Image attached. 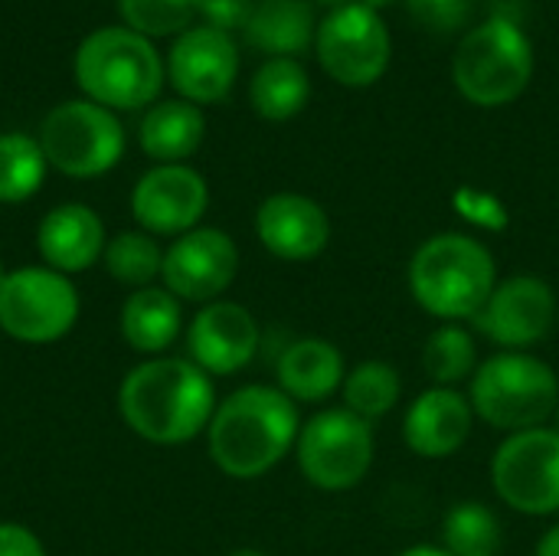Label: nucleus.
<instances>
[{"mask_svg":"<svg viewBox=\"0 0 559 556\" xmlns=\"http://www.w3.org/2000/svg\"><path fill=\"white\" fill-rule=\"evenodd\" d=\"M229 556H265L262 551H233Z\"/></svg>","mask_w":559,"mask_h":556,"instance_id":"nucleus-38","label":"nucleus"},{"mask_svg":"<svg viewBox=\"0 0 559 556\" xmlns=\"http://www.w3.org/2000/svg\"><path fill=\"white\" fill-rule=\"evenodd\" d=\"M314 46L324 72L350 88L373 85L390 66V29L364 3L331 10L314 33Z\"/></svg>","mask_w":559,"mask_h":556,"instance_id":"nucleus-11","label":"nucleus"},{"mask_svg":"<svg viewBox=\"0 0 559 556\" xmlns=\"http://www.w3.org/2000/svg\"><path fill=\"white\" fill-rule=\"evenodd\" d=\"M252 10H255L252 0H200V13H203L206 26H213L219 33L246 29Z\"/></svg>","mask_w":559,"mask_h":556,"instance_id":"nucleus-32","label":"nucleus"},{"mask_svg":"<svg viewBox=\"0 0 559 556\" xmlns=\"http://www.w3.org/2000/svg\"><path fill=\"white\" fill-rule=\"evenodd\" d=\"M46 177V154L36 138L0 134V203L29 200Z\"/></svg>","mask_w":559,"mask_h":556,"instance_id":"nucleus-28","label":"nucleus"},{"mask_svg":"<svg viewBox=\"0 0 559 556\" xmlns=\"http://www.w3.org/2000/svg\"><path fill=\"white\" fill-rule=\"evenodd\" d=\"M246 43L272 59H292L314 39V13L308 0H259L249 23Z\"/></svg>","mask_w":559,"mask_h":556,"instance_id":"nucleus-21","label":"nucleus"},{"mask_svg":"<svg viewBox=\"0 0 559 556\" xmlns=\"http://www.w3.org/2000/svg\"><path fill=\"white\" fill-rule=\"evenodd\" d=\"M190 360L210 377H229L252 364L259 351V324L239 301H210L187 331Z\"/></svg>","mask_w":559,"mask_h":556,"instance_id":"nucleus-16","label":"nucleus"},{"mask_svg":"<svg viewBox=\"0 0 559 556\" xmlns=\"http://www.w3.org/2000/svg\"><path fill=\"white\" fill-rule=\"evenodd\" d=\"M206 206L210 187L187 164H160L147 170L131 193V213L151 236H183L197 229Z\"/></svg>","mask_w":559,"mask_h":556,"instance_id":"nucleus-14","label":"nucleus"},{"mask_svg":"<svg viewBox=\"0 0 559 556\" xmlns=\"http://www.w3.org/2000/svg\"><path fill=\"white\" fill-rule=\"evenodd\" d=\"M341 397H344V410H350L354 416L373 426L377 419L396 410L403 397V377L386 360H364L354 370H347Z\"/></svg>","mask_w":559,"mask_h":556,"instance_id":"nucleus-25","label":"nucleus"},{"mask_svg":"<svg viewBox=\"0 0 559 556\" xmlns=\"http://www.w3.org/2000/svg\"><path fill=\"white\" fill-rule=\"evenodd\" d=\"M105 226L85 203H62L49 210L36 229V249L46 269L75 275L92 269L105 256Z\"/></svg>","mask_w":559,"mask_h":556,"instance_id":"nucleus-19","label":"nucleus"},{"mask_svg":"<svg viewBox=\"0 0 559 556\" xmlns=\"http://www.w3.org/2000/svg\"><path fill=\"white\" fill-rule=\"evenodd\" d=\"M259 242L285 262H311L331 242V220L305 193H272L255 213Z\"/></svg>","mask_w":559,"mask_h":556,"instance_id":"nucleus-17","label":"nucleus"},{"mask_svg":"<svg viewBox=\"0 0 559 556\" xmlns=\"http://www.w3.org/2000/svg\"><path fill=\"white\" fill-rule=\"evenodd\" d=\"M455 88L481 108H501L524 95L534 79V49L527 33L508 20L491 16L475 26L452 56Z\"/></svg>","mask_w":559,"mask_h":556,"instance_id":"nucleus-6","label":"nucleus"},{"mask_svg":"<svg viewBox=\"0 0 559 556\" xmlns=\"http://www.w3.org/2000/svg\"><path fill=\"white\" fill-rule=\"evenodd\" d=\"M409 292L416 305L442 324L475 321L498 285L491 249L465 233H439L409 259Z\"/></svg>","mask_w":559,"mask_h":556,"instance_id":"nucleus-3","label":"nucleus"},{"mask_svg":"<svg viewBox=\"0 0 559 556\" xmlns=\"http://www.w3.org/2000/svg\"><path fill=\"white\" fill-rule=\"evenodd\" d=\"M554 423H557L554 429H557V433H559V403H557V413H554Z\"/></svg>","mask_w":559,"mask_h":556,"instance_id":"nucleus-39","label":"nucleus"},{"mask_svg":"<svg viewBox=\"0 0 559 556\" xmlns=\"http://www.w3.org/2000/svg\"><path fill=\"white\" fill-rule=\"evenodd\" d=\"M3 279H7V272H3V262H0V285H3Z\"/></svg>","mask_w":559,"mask_h":556,"instance_id":"nucleus-40","label":"nucleus"},{"mask_svg":"<svg viewBox=\"0 0 559 556\" xmlns=\"http://www.w3.org/2000/svg\"><path fill=\"white\" fill-rule=\"evenodd\" d=\"M180 298L167 288H138L121 308V338L141 354H164L180 334Z\"/></svg>","mask_w":559,"mask_h":556,"instance_id":"nucleus-23","label":"nucleus"},{"mask_svg":"<svg viewBox=\"0 0 559 556\" xmlns=\"http://www.w3.org/2000/svg\"><path fill=\"white\" fill-rule=\"evenodd\" d=\"M534 556H559V524L557 528H550V531L540 537V544H537V554Z\"/></svg>","mask_w":559,"mask_h":556,"instance_id":"nucleus-34","label":"nucleus"},{"mask_svg":"<svg viewBox=\"0 0 559 556\" xmlns=\"http://www.w3.org/2000/svg\"><path fill=\"white\" fill-rule=\"evenodd\" d=\"M468 403L481 423L508 436L540 429L554 419L559 380L554 367L531 351H501L478 364Z\"/></svg>","mask_w":559,"mask_h":556,"instance_id":"nucleus-4","label":"nucleus"},{"mask_svg":"<svg viewBox=\"0 0 559 556\" xmlns=\"http://www.w3.org/2000/svg\"><path fill=\"white\" fill-rule=\"evenodd\" d=\"M75 82L102 108H144L164 85V66L154 43L128 26H105L82 39L75 52Z\"/></svg>","mask_w":559,"mask_h":556,"instance_id":"nucleus-5","label":"nucleus"},{"mask_svg":"<svg viewBox=\"0 0 559 556\" xmlns=\"http://www.w3.org/2000/svg\"><path fill=\"white\" fill-rule=\"evenodd\" d=\"M298 469L321 492L357 488L373 465V426L344 406L314 413L298 429Z\"/></svg>","mask_w":559,"mask_h":556,"instance_id":"nucleus-7","label":"nucleus"},{"mask_svg":"<svg viewBox=\"0 0 559 556\" xmlns=\"http://www.w3.org/2000/svg\"><path fill=\"white\" fill-rule=\"evenodd\" d=\"M79 321V292L69 275L46 265L7 272L0 285V331L23 344H52Z\"/></svg>","mask_w":559,"mask_h":556,"instance_id":"nucleus-9","label":"nucleus"},{"mask_svg":"<svg viewBox=\"0 0 559 556\" xmlns=\"http://www.w3.org/2000/svg\"><path fill=\"white\" fill-rule=\"evenodd\" d=\"M423 370L436 387H455L478 370V344L462 324H439L423 344Z\"/></svg>","mask_w":559,"mask_h":556,"instance_id":"nucleus-27","label":"nucleus"},{"mask_svg":"<svg viewBox=\"0 0 559 556\" xmlns=\"http://www.w3.org/2000/svg\"><path fill=\"white\" fill-rule=\"evenodd\" d=\"M347 367L337 344L324 338H298L278 357V390L295 403H321L344 387Z\"/></svg>","mask_w":559,"mask_h":556,"instance_id":"nucleus-20","label":"nucleus"},{"mask_svg":"<svg viewBox=\"0 0 559 556\" xmlns=\"http://www.w3.org/2000/svg\"><path fill=\"white\" fill-rule=\"evenodd\" d=\"M491 485L498 498L531 518L559 511V433L554 426L508 436L491 459Z\"/></svg>","mask_w":559,"mask_h":556,"instance_id":"nucleus-10","label":"nucleus"},{"mask_svg":"<svg viewBox=\"0 0 559 556\" xmlns=\"http://www.w3.org/2000/svg\"><path fill=\"white\" fill-rule=\"evenodd\" d=\"M419 26L436 33H452L468 23L475 0H406Z\"/></svg>","mask_w":559,"mask_h":556,"instance_id":"nucleus-31","label":"nucleus"},{"mask_svg":"<svg viewBox=\"0 0 559 556\" xmlns=\"http://www.w3.org/2000/svg\"><path fill=\"white\" fill-rule=\"evenodd\" d=\"M239 272V249L223 229H190L164 252V288L180 301H219Z\"/></svg>","mask_w":559,"mask_h":556,"instance_id":"nucleus-13","label":"nucleus"},{"mask_svg":"<svg viewBox=\"0 0 559 556\" xmlns=\"http://www.w3.org/2000/svg\"><path fill=\"white\" fill-rule=\"evenodd\" d=\"M314 3H324V7H331V10H337V7H344V3H354V0H314Z\"/></svg>","mask_w":559,"mask_h":556,"instance_id":"nucleus-37","label":"nucleus"},{"mask_svg":"<svg viewBox=\"0 0 559 556\" xmlns=\"http://www.w3.org/2000/svg\"><path fill=\"white\" fill-rule=\"evenodd\" d=\"M442 551L449 556H501L504 554V528L488 505L462 501L445 514Z\"/></svg>","mask_w":559,"mask_h":556,"instance_id":"nucleus-26","label":"nucleus"},{"mask_svg":"<svg viewBox=\"0 0 559 556\" xmlns=\"http://www.w3.org/2000/svg\"><path fill=\"white\" fill-rule=\"evenodd\" d=\"M0 556H46V551L29 528L3 521L0 524Z\"/></svg>","mask_w":559,"mask_h":556,"instance_id":"nucleus-33","label":"nucleus"},{"mask_svg":"<svg viewBox=\"0 0 559 556\" xmlns=\"http://www.w3.org/2000/svg\"><path fill=\"white\" fill-rule=\"evenodd\" d=\"M239 72V52L229 33H219L213 26L187 29L167 59V75L174 88L183 95V102L193 105H213L223 102L236 82Z\"/></svg>","mask_w":559,"mask_h":556,"instance_id":"nucleus-15","label":"nucleus"},{"mask_svg":"<svg viewBox=\"0 0 559 556\" xmlns=\"http://www.w3.org/2000/svg\"><path fill=\"white\" fill-rule=\"evenodd\" d=\"M354 3H364V7H370V10H383V7H390V3H396V0H354Z\"/></svg>","mask_w":559,"mask_h":556,"instance_id":"nucleus-36","label":"nucleus"},{"mask_svg":"<svg viewBox=\"0 0 559 556\" xmlns=\"http://www.w3.org/2000/svg\"><path fill=\"white\" fill-rule=\"evenodd\" d=\"M105 269L121 285L147 288L164 269V249L151 233H118L105 246Z\"/></svg>","mask_w":559,"mask_h":556,"instance_id":"nucleus-29","label":"nucleus"},{"mask_svg":"<svg viewBox=\"0 0 559 556\" xmlns=\"http://www.w3.org/2000/svg\"><path fill=\"white\" fill-rule=\"evenodd\" d=\"M128 29L141 36H170L190 26L200 13V0H118Z\"/></svg>","mask_w":559,"mask_h":556,"instance_id":"nucleus-30","label":"nucleus"},{"mask_svg":"<svg viewBox=\"0 0 559 556\" xmlns=\"http://www.w3.org/2000/svg\"><path fill=\"white\" fill-rule=\"evenodd\" d=\"M475 426V410L468 397L455 387H429L419 393L403 419V439L419 459H449L455 456Z\"/></svg>","mask_w":559,"mask_h":556,"instance_id":"nucleus-18","label":"nucleus"},{"mask_svg":"<svg viewBox=\"0 0 559 556\" xmlns=\"http://www.w3.org/2000/svg\"><path fill=\"white\" fill-rule=\"evenodd\" d=\"M206 134V121L193 102L174 98V102H157L144 118H141V147L147 157L160 164H180L187 161Z\"/></svg>","mask_w":559,"mask_h":556,"instance_id":"nucleus-22","label":"nucleus"},{"mask_svg":"<svg viewBox=\"0 0 559 556\" xmlns=\"http://www.w3.org/2000/svg\"><path fill=\"white\" fill-rule=\"evenodd\" d=\"M298 423V403L278 387H242L216 406L206 426L210 459L229 478H259L295 449Z\"/></svg>","mask_w":559,"mask_h":556,"instance_id":"nucleus-2","label":"nucleus"},{"mask_svg":"<svg viewBox=\"0 0 559 556\" xmlns=\"http://www.w3.org/2000/svg\"><path fill=\"white\" fill-rule=\"evenodd\" d=\"M396 556H449L442 547H429V544H416V547H409V551H403V554Z\"/></svg>","mask_w":559,"mask_h":556,"instance_id":"nucleus-35","label":"nucleus"},{"mask_svg":"<svg viewBox=\"0 0 559 556\" xmlns=\"http://www.w3.org/2000/svg\"><path fill=\"white\" fill-rule=\"evenodd\" d=\"M311 95V82L308 72L295 62V59H269L249 85V98L252 108L265 118V121H288L295 118Z\"/></svg>","mask_w":559,"mask_h":556,"instance_id":"nucleus-24","label":"nucleus"},{"mask_svg":"<svg viewBox=\"0 0 559 556\" xmlns=\"http://www.w3.org/2000/svg\"><path fill=\"white\" fill-rule=\"evenodd\" d=\"M118 410L128 429L157 446L197 439L213 413L216 390L206 370L187 357H151L138 364L118 390Z\"/></svg>","mask_w":559,"mask_h":556,"instance_id":"nucleus-1","label":"nucleus"},{"mask_svg":"<svg viewBox=\"0 0 559 556\" xmlns=\"http://www.w3.org/2000/svg\"><path fill=\"white\" fill-rule=\"evenodd\" d=\"M39 147L46 164L66 177H98L108 174L124 151L121 121L95 102H62L39 128Z\"/></svg>","mask_w":559,"mask_h":556,"instance_id":"nucleus-8","label":"nucleus"},{"mask_svg":"<svg viewBox=\"0 0 559 556\" xmlns=\"http://www.w3.org/2000/svg\"><path fill=\"white\" fill-rule=\"evenodd\" d=\"M557 295L537 275H511L495 285L475 328L501 351H531L557 324Z\"/></svg>","mask_w":559,"mask_h":556,"instance_id":"nucleus-12","label":"nucleus"}]
</instances>
